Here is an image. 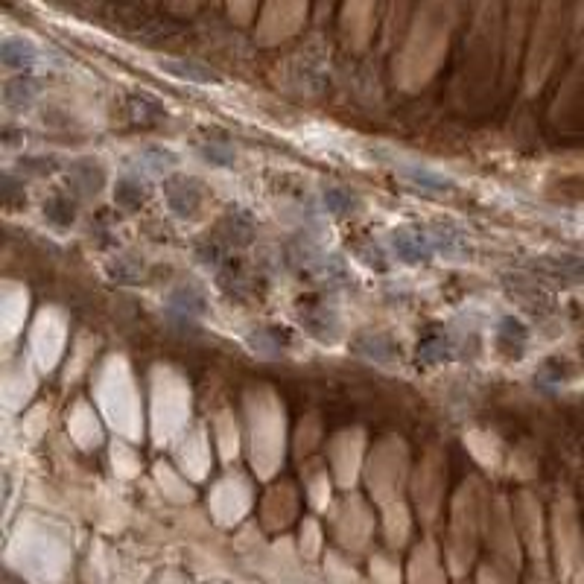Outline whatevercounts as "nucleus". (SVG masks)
I'll list each match as a JSON object with an SVG mask.
<instances>
[{"mask_svg":"<svg viewBox=\"0 0 584 584\" xmlns=\"http://www.w3.org/2000/svg\"><path fill=\"white\" fill-rule=\"evenodd\" d=\"M0 59L12 71H30L36 65L38 53L30 41H6L3 50H0Z\"/></svg>","mask_w":584,"mask_h":584,"instance_id":"f257e3e1","label":"nucleus"},{"mask_svg":"<svg viewBox=\"0 0 584 584\" xmlns=\"http://www.w3.org/2000/svg\"><path fill=\"white\" fill-rule=\"evenodd\" d=\"M167 196H170V208H173L176 214H182V217L184 214H190V211L199 205V190H196L190 182L170 184Z\"/></svg>","mask_w":584,"mask_h":584,"instance_id":"f03ea898","label":"nucleus"},{"mask_svg":"<svg viewBox=\"0 0 584 584\" xmlns=\"http://www.w3.org/2000/svg\"><path fill=\"white\" fill-rule=\"evenodd\" d=\"M395 249H398V255H401L403 260H409V263L424 260V257L430 255V246L424 243V237H421V234H409V231L395 234Z\"/></svg>","mask_w":584,"mask_h":584,"instance_id":"7ed1b4c3","label":"nucleus"},{"mask_svg":"<svg viewBox=\"0 0 584 584\" xmlns=\"http://www.w3.org/2000/svg\"><path fill=\"white\" fill-rule=\"evenodd\" d=\"M401 176L403 179H409L412 184H418V187H424V190H436V193H444V190L453 187L450 179L436 176V173H430V170H424V167H401Z\"/></svg>","mask_w":584,"mask_h":584,"instance_id":"20e7f679","label":"nucleus"},{"mask_svg":"<svg viewBox=\"0 0 584 584\" xmlns=\"http://www.w3.org/2000/svg\"><path fill=\"white\" fill-rule=\"evenodd\" d=\"M161 68H167V71L176 73V76H184L190 82H214V73L208 71V68L193 65V62H184V59H164Z\"/></svg>","mask_w":584,"mask_h":584,"instance_id":"39448f33","label":"nucleus"},{"mask_svg":"<svg viewBox=\"0 0 584 584\" xmlns=\"http://www.w3.org/2000/svg\"><path fill=\"white\" fill-rule=\"evenodd\" d=\"M325 205L333 214H348L354 205H357V196L351 190H342V187H330L325 193Z\"/></svg>","mask_w":584,"mask_h":584,"instance_id":"423d86ee","label":"nucleus"},{"mask_svg":"<svg viewBox=\"0 0 584 584\" xmlns=\"http://www.w3.org/2000/svg\"><path fill=\"white\" fill-rule=\"evenodd\" d=\"M141 199H144L141 187H135L132 182H123L117 187V202H120V205H138Z\"/></svg>","mask_w":584,"mask_h":584,"instance_id":"0eeeda50","label":"nucleus"}]
</instances>
